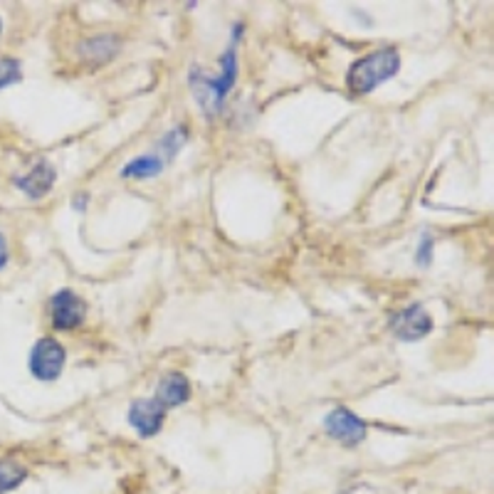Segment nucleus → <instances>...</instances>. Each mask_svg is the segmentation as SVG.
<instances>
[{
  "label": "nucleus",
  "instance_id": "nucleus-17",
  "mask_svg": "<svg viewBox=\"0 0 494 494\" xmlns=\"http://www.w3.org/2000/svg\"><path fill=\"white\" fill-rule=\"evenodd\" d=\"M0 33H3V20H0Z\"/></svg>",
  "mask_w": 494,
  "mask_h": 494
},
{
  "label": "nucleus",
  "instance_id": "nucleus-14",
  "mask_svg": "<svg viewBox=\"0 0 494 494\" xmlns=\"http://www.w3.org/2000/svg\"><path fill=\"white\" fill-rule=\"evenodd\" d=\"M415 262H418L421 267H428V265L433 262V235H430V233L421 235V245H418V252H415Z\"/></svg>",
  "mask_w": 494,
  "mask_h": 494
},
{
  "label": "nucleus",
  "instance_id": "nucleus-10",
  "mask_svg": "<svg viewBox=\"0 0 494 494\" xmlns=\"http://www.w3.org/2000/svg\"><path fill=\"white\" fill-rule=\"evenodd\" d=\"M153 398L158 400L166 411L178 408V405H183V403L190 400V381L181 371L164 374L161 381H158V386H156V396Z\"/></svg>",
  "mask_w": 494,
  "mask_h": 494
},
{
  "label": "nucleus",
  "instance_id": "nucleus-13",
  "mask_svg": "<svg viewBox=\"0 0 494 494\" xmlns=\"http://www.w3.org/2000/svg\"><path fill=\"white\" fill-rule=\"evenodd\" d=\"M23 80V65L15 58H0V89Z\"/></svg>",
  "mask_w": 494,
  "mask_h": 494
},
{
  "label": "nucleus",
  "instance_id": "nucleus-12",
  "mask_svg": "<svg viewBox=\"0 0 494 494\" xmlns=\"http://www.w3.org/2000/svg\"><path fill=\"white\" fill-rule=\"evenodd\" d=\"M27 480V467L15 459H0V494L18 490Z\"/></svg>",
  "mask_w": 494,
  "mask_h": 494
},
{
  "label": "nucleus",
  "instance_id": "nucleus-16",
  "mask_svg": "<svg viewBox=\"0 0 494 494\" xmlns=\"http://www.w3.org/2000/svg\"><path fill=\"white\" fill-rule=\"evenodd\" d=\"M87 200H89V196H80V198L74 200V208H77V211H84V203H87Z\"/></svg>",
  "mask_w": 494,
  "mask_h": 494
},
{
  "label": "nucleus",
  "instance_id": "nucleus-1",
  "mask_svg": "<svg viewBox=\"0 0 494 494\" xmlns=\"http://www.w3.org/2000/svg\"><path fill=\"white\" fill-rule=\"evenodd\" d=\"M237 42H230V48L225 50L223 58H220V72L211 77V74H203L196 67L190 72L189 82L193 87V96L196 102L203 106V114L205 117H215L220 114L223 102L228 99V95L233 92L237 80Z\"/></svg>",
  "mask_w": 494,
  "mask_h": 494
},
{
  "label": "nucleus",
  "instance_id": "nucleus-11",
  "mask_svg": "<svg viewBox=\"0 0 494 494\" xmlns=\"http://www.w3.org/2000/svg\"><path fill=\"white\" fill-rule=\"evenodd\" d=\"M119 42L117 35H99V37H89L80 45V58L87 62V65H104L109 59H114L119 55Z\"/></svg>",
  "mask_w": 494,
  "mask_h": 494
},
{
  "label": "nucleus",
  "instance_id": "nucleus-9",
  "mask_svg": "<svg viewBox=\"0 0 494 494\" xmlns=\"http://www.w3.org/2000/svg\"><path fill=\"white\" fill-rule=\"evenodd\" d=\"M55 181H58V171H55V166L45 161V158H40L25 176H18L15 178V186L23 190L25 196L30 200H40L48 196L52 186H55Z\"/></svg>",
  "mask_w": 494,
  "mask_h": 494
},
{
  "label": "nucleus",
  "instance_id": "nucleus-15",
  "mask_svg": "<svg viewBox=\"0 0 494 494\" xmlns=\"http://www.w3.org/2000/svg\"><path fill=\"white\" fill-rule=\"evenodd\" d=\"M8 258H11V255H8V240H5V235L0 233V270L8 265Z\"/></svg>",
  "mask_w": 494,
  "mask_h": 494
},
{
  "label": "nucleus",
  "instance_id": "nucleus-6",
  "mask_svg": "<svg viewBox=\"0 0 494 494\" xmlns=\"http://www.w3.org/2000/svg\"><path fill=\"white\" fill-rule=\"evenodd\" d=\"M324 430H327V436L349 447L359 445V443L366 440V436H368V425H366V421H361L356 413L343 408V405L334 408V411L324 418Z\"/></svg>",
  "mask_w": 494,
  "mask_h": 494
},
{
  "label": "nucleus",
  "instance_id": "nucleus-8",
  "mask_svg": "<svg viewBox=\"0 0 494 494\" xmlns=\"http://www.w3.org/2000/svg\"><path fill=\"white\" fill-rule=\"evenodd\" d=\"M166 413L168 411L156 398H139L129 405L127 421L139 433V437H153L161 433Z\"/></svg>",
  "mask_w": 494,
  "mask_h": 494
},
{
  "label": "nucleus",
  "instance_id": "nucleus-7",
  "mask_svg": "<svg viewBox=\"0 0 494 494\" xmlns=\"http://www.w3.org/2000/svg\"><path fill=\"white\" fill-rule=\"evenodd\" d=\"M50 317L52 327L59 331H70L82 327L87 319V302L82 297L74 295L72 289H62L50 299Z\"/></svg>",
  "mask_w": 494,
  "mask_h": 494
},
{
  "label": "nucleus",
  "instance_id": "nucleus-3",
  "mask_svg": "<svg viewBox=\"0 0 494 494\" xmlns=\"http://www.w3.org/2000/svg\"><path fill=\"white\" fill-rule=\"evenodd\" d=\"M190 134L186 127H176L171 129L168 134L161 136V142L153 146L151 153H142L136 156L134 161L121 168V176L124 178H136V181H146V178H156L164 174V168L174 158H176L181 149L189 143Z\"/></svg>",
  "mask_w": 494,
  "mask_h": 494
},
{
  "label": "nucleus",
  "instance_id": "nucleus-2",
  "mask_svg": "<svg viewBox=\"0 0 494 494\" xmlns=\"http://www.w3.org/2000/svg\"><path fill=\"white\" fill-rule=\"evenodd\" d=\"M400 70V55L396 48H383L351 62L346 72V87L353 95H371L376 87L393 80Z\"/></svg>",
  "mask_w": 494,
  "mask_h": 494
},
{
  "label": "nucleus",
  "instance_id": "nucleus-5",
  "mask_svg": "<svg viewBox=\"0 0 494 494\" xmlns=\"http://www.w3.org/2000/svg\"><path fill=\"white\" fill-rule=\"evenodd\" d=\"M390 331L398 342H421L433 331V317L425 306L411 305L390 317Z\"/></svg>",
  "mask_w": 494,
  "mask_h": 494
},
{
  "label": "nucleus",
  "instance_id": "nucleus-4",
  "mask_svg": "<svg viewBox=\"0 0 494 494\" xmlns=\"http://www.w3.org/2000/svg\"><path fill=\"white\" fill-rule=\"evenodd\" d=\"M65 361H67V351L65 346L58 342V339H50V336H42L37 339L33 351H30V359H27V366H30V374L37 378V381H58L65 371Z\"/></svg>",
  "mask_w": 494,
  "mask_h": 494
}]
</instances>
